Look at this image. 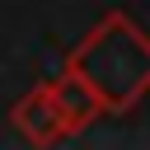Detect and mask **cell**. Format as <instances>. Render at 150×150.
<instances>
[{"instance_id": "obj_3", "label": "cell", "mask_w": 150, "mask_h": 150, "mask_svg": "<svg viewBox=\"0 0 150 150\" xmlns=\"http://www.w3.org/2000/svg\"><path fill=\"white\" fill-rule=\"evenodd\" d=\"M52 94H56V108H61V122H66V136H80L89 122L103 117V103L98 94L89 89V80L70 66H61V75L52 80Z\"/></svg>"}, {"instance_id": "obj_1", "label": "cell", "mask_w": 150, "mask_h": 150, "mask_svg": "<svg viewBox=\"0 0 150 150\" xmlns=\"http://www.w3.org/2000/svg\"><path fill=\"white\" fill-rule=\"evenodd\" d=\"M66 66L89 80L103 112L112 117L131 112L150 94V33L122 9H112L84 33V42L66 56Z\"/></svg>"}, {"instance_id": "obj_2", "label": "cell", "mask_w": 150, "mask_h": 150, "mask_svg": "<svg viewBox=\"0 0 150 150\" xmlns=\"http://www.w3.org/2000/svg\"><path fill=\"white\" fill-rule=\"evenodd\" d=\"M9 122H14V131H19L28 145H56V141H66V122H61L52 80L38 84V89H28V94L9 108Z\"/></svg>"}]
</instances>
